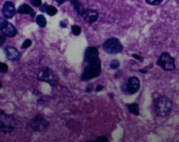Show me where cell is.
Returning <instances> with one entry per match:
<instances>
[{
    "mask_svg": "<svg viewBox=\"0 0 179 142\" xmlns=\"http://www.w3.org/2000/svg\"><path fill=\"white\" fill-rule=\"evenodd\" d=\"M154 110L157 116L164 117L168 115L172 109V102L166 96H160L154 100Z\"/></svg>",
    "mask_w": 179,
    "mask_h": 142,
    "instance_id": "cell-1",
    "label": "cell"
},
{
    "mask_svg": "<svg viewBox=\"0 0 179 142\" xmlns=\"http://www.w3.org/2000/svg\"><path fill=\"white\" fill-rule=\"evenodd\" d=\"M101 62L99 58L88 62L83 72L81 80L87 81L98 77L101 74Z\"/></svg>",
    "mask_w": 179,
    "mask_h": 142,
    "instance_id": "cell-2",
    "label": "cell"
},
{
    "mask_svg": "<svg viewBox=\"0 0 179 142\" xmlns=\"http://www.w3.org/2000/svg\"><path fill=\"white\" fill-rule=\"evenodd\" d=\"M37 78L38 80L48 83L52 87H56L58 84V77L51 68L48 67L44 68L38 72Z\"/></svg>",
    "mask_w": 179,
    "mask_h": 142,
    "instance_id": "cell-3",
    "label": "cell"
},
{
    "mask_svg": "<svg viewBox=\"0 0 179 142\" xmlns=\"http://www.w3.org/2000/svg\"><path fill=\"white\" fill-rule=\"evenodd\" d=\"M15 122L14 118L10 115H8L3 112L0 114V129L3 133H10L14 129Z\"/></svg>",
    "mask_w": 179,
    "mask_h": 142,
    "instance_id": "cell-4",
    "label": "cell"
},
{
    "mask_svg": "<svg viewBox=\"0 0 179 142\" xmlns=\"http://www.w3.org/2000/svg\"><path fill=\"white\" fill-rule=\"evenodd\" d=\"M123 47L117 38H112L106 40L103 45V49L106 53L108 54H117L121 52L123 50Z\"/></svg>",
    "mask_w": 179,
    "mask_h": 142,
    "instance_id": "cell-5",
    "label": "cell"
},
{
    "mask_svg": "<svg viewBox=\"0 0 179 142\" xmlns=\"http://www.w3.org/2000/svg\"><path fill=\"white\" fill-rule=\"evenodd\" d=\"M157 64L166 71H173L176 68L174 58L167 52H164L160 55Z\"/></svg>",
    "mask_w": 179,
    "mask_h": 142,
    "instance_id": "cell-6",
    "label": "cell"
},
{
    "mask_svg": "<svg viewBox=\"0 0 179 142\" xmlns=\"http://www.w3.org/2000/svg\"><path fill=\"white\" fill-rule=\"evenodd\" d=\"M140 88L139 80L137 77H131L129 79L128 84H124L123 87V91L130 94L136 93Z\"/></svg>",
    "mask_w": 179,
    "mask_h": 142,
    "instance_id": "cell-7",
    "label": "cell"
},
{
    "mask_svg": "<svg viewBox=\"0 0 179 142\" xmlns=\"http://www.w3.org/2000/svg\"><path fill=\"white\" fill-rule=\"evenodd\" d=\"M30 126L34 131L42 132L47 129L48 123L43 117L38 116L34 118L30 123Z\"/></svg>",
    "mask_w": 179,
    "mask_h": 142,
    "instance_id": "cell-8",
    "label": "cell"
},
{
    "mask_svg": "<svg viewBox=\"0 0 179 142\" xmlns=\"http://www.w3.org/2000/svg\"><path fill=\"white\" fill-rule=\"evenodd\" d=\"M0 29H1L2 33L8 37H14L17 33V29L10 22L6 21V20H1Z\"/></svg>",
    "mask_w": 179,
    "mask_h": 142,
    "instance_id": "cell-9",
    "label": "cell"
},
{
    "mask_svg": "<svg viewBox=\"0 0 179 142\" xmlns=\"http://www.w3.org/2000/svg\"><path fill=\"white\" fill-rule=\"evenodd\" d=\"M15 13V8L13 3L10 1L6 2L4 4L3 8H2V13H3L4 16L8 19L12 18L14 16Z\"/></svg>",
    "mask_w": 179,
    "mask_h": 142,
    "instance_id": "cell-10",
    "label": "cell"
},
{
    "mask_svg": "<svg viewBox=\"0 0 179 142\" xmlns=\"http://www.w3.org/2000/svg\"><path fill=\"white\" fill-rule=\"evenodd\" d=\"M83 19L85 20L86 22L88 24H91L94 22L98 18V13L96 11L92 10V9H88L85 10V12L82 15Z\"/></svg>",
    "mask_w": 179,
    "mask_h": 142,
    "instance_id": "cell-11",
    "label": "cell"
},
{
    "mask_svg": "<svg viewBox=\"0 0 179 142\" xmlns=\"http://www.w3.org/2000/svg\"><path fill=\"white\" fill-rule=\"evenodd\" d=\"M98 49L95 47H89L86 49L85 52V61L86 62H90L92 60L99 58Z\"/></svg>",
    "mask_w": 179,
    "mask_h": 142,
    "instance_id": "cell-12",
    "label": "cell"
},
{
    "mask_svg": "<svg viewBox=\"0 0 179 142\" xmlns=\"http://www.w3.org/2000/svg\"><path fill=\"white\" fill-rule=\"evenodd\" d=\"M4 53L8 59L16 61L19 59L20 53L18 49L14 47L8 46L4 49Z\"/></svg>",
    "mask_w": 179,
    "mask_h": 142,
    "instance_id": "cell-13",
    "label": "cell"
},
{
    "mask_svg": "<svg viewBox=\"0 0 179 142\" xmlns=\"http://www.w3.org/2000/svg\"><path fill=\"white\" fill-rule=\"evenodd\" d=\"M17 13H20V14H28L32 17H35V11H34L32 9V8L30 7L28 4H24L20 6L17 11Z\"/></svg>",
    "mask_w": 179,
    "mask_h": 142,
    "instance_id": "cell-14",
    "label": "cell"
},
{
    "mask_svg": "<svg viewBox=\"0 0 179 142\" xmlns=\"http://www.w3.org/2000/svg\"><path fill=\"white\" fill-rule=\"evenodd\" d=\"M40 10L43 11V12H46L48 15H51V16L55 15L58 13V10H57V8L55 6L47 5V4H44L40 8Z\"/></svg>",
    "mask_w": 179,
    "mask_h": 142,
    "instance_id": "cell-15",
    "label": "cell"
},
{
    "mask_svg": "<svg viewBox=\"0 0 179 142\" xmlns=\"http://www.w3.org/2000/svg\"><path fill=\"white\" fill-rule=\"evenodd\" d=\"M70 2H71V4H73L74 8H75L76 11H77V13H78L80 15H82L83 14V13L85 12V9L83 8V6L81 5V4L78 2V0H69Z\"/></svg>",
    "mask_w": 179,
    "mask_h": 142,
    "instance_id": "cell-16",
    "label": "cell"
},
{
    "mask_svg": "<svg viewBox=\"0 0 179 142\" xmlns=\"http://www.w3.org/2000/svg\"><path fill=\"white\" fill-rule=\"evenodd\" d=\"M128 107L129 111L132 114H134L136 116H138L139 114V107L137 103H132V104L128 105Z\"/></svg>",
    "mask_w": 179,
    "mask_h": 142,
    "instance_id": "cell-17",
    "label": "cell"
},
{
    "mask_svg": "<svg viewBox=\"0 0 179 142\" xmlns=\"http://www.w3.org/2000/svg\"><path fill=\"white\" fill-rule=\"evenodd\" d=\"M36 22H37L38 25L41 27H45L46 26V24H47L46 20L43 15H38L37 17Z\"/></svg>",
    "mask_w": 179,
    "mask_h": 142,
    "instance_id": "cell-18",
    "label": "cell"
},
{
    "mask_svg": "<svg viewBox=\"0 0 179 142\" xmlns=\"http://www.w3.org/2000/svg\"><path fill=\"white\" fill-rule=\"evenodd\" d=\"M71 31L74 35L78 36L81 32V28L78 25H73L71 27Z\"/></svg>",
    "mask_w": 179,
    "mask_h": 142,
    "instance_id": "cell-19",
    "label": "cell"
},
{
    "mask_svg": "<svg viewBox=\"0 0 179 142\" xmlns=\"http://www.w3.org/2000/svg\"><path fill=\"white\" fill-rule=\"evenodd\" d=\"M110 66L113 69H116V68H118L120 66V62L118 60H116V59L112 60L111 62Z\"/></svg>",
    "mask_w": 179,
    "mask_h": 142,
    "instance_id": "cell-20",
    "label": "cell"
},
{
    "mask_svg": "<svg viewBox=\"0 0 179 142\" xmlns=\"http://www.w3.org/2000/svg\"><path fill=\"white\" fill-rule=\"evenodd\" d=\"M163 0H146V2L148 4H151V5H159L161 3H162Z\"/></svg>",
    "mask_w": 179,
    "mask_h": 142,
    "instance_id": "cell-21",
    "label": "cell"
},
{
    "mask_svg": "<svg viewBox=\"0 0 179 142\" xmlns=\"http://www.w3.org/2000/svg\"><path fill=\"white\" fill-rule=\"evenodd\" d=\"M31 41L29 39H26L25 40L23 44L21 46V48L22 49H26L28 48V47H29V46H31Z\"/></svg>",
    "mask_w": 179,
    "mask_h": 142,
    "instance_id": "cell-22",
    "label": "cell"
},
{
    "mask_svg": "<svg viewBox=\"0 0 179 142\" xmlns=\"http://www.w3.org/2000/svg\"><path fill=\"white\" fill-rule=\"evenodd\" d=\"M29 1L36 7H39L41 5V0H29Z\"/></svg>",
    "mask_w": 179,
    "mask_h": 142,
    "instance_id": "cell-23",
    "label": "cell"
},
{
    "mask_svg": "<svg viewBox=\"0 0 179 142\" xmlns=\"http://www.w3.org/2000/svg\"><path fill=\"white\" fill-rule=\"evenodd\" d=\"M0 71L2 73H6L8 71V66L6 64L4 63H1L0 64Z\"/></svg>",
    "mask_w": 179,
    "mask_h": 142,
    "instance_id": "cell-24",
    "label": "cell"
},
{
    "mask_svg": "<svg viewBox=\"0 0 179 142\" xmlns=\"http://www.w3.org/2000/svg\"><path fill=\"white\" fill-rule=\"evenodd\" d=\"M97 142H108V138L105 136H101L99 137L96 139Z\"/></svg>",
    "mask_w": 179,
    "mask_h": 142,
    "instance_id": "cell-25",
    "label": "cell"
},
{
    "mask_svg": "<svg viewBox=\"0 0 179 142\" xmlns=\"http://www.w3.org/2000/svg\"><path fill=\"white\" fill-rule=\"evenodd\" d=\"M4 40H5V38H4V35H2L1 36V40H0V45H3Z\"/></svg>",
    "mask_w": 179,
    "mask_h": 142,
    "instance_id": "cell-26",
    "label": "cell"
},
{
    "mask_svg": "<svg viewBox=\"0 0 179 142\" xmlns=\"http://www.w3.org/2000/svg\"><path fill=\"white\" fill-rule=\"evenodd\" d=\"M102 89H103V87H102V86H101V85H98L96 88V91H100Z\"/></svg>",
    "mask_w": 179,
    "mask_h": 142,
    "instance_id": "cell-27",
    "label": "cell"
},
{
    "mask_svg": "<svg viewBox=\"0 0 179 142\" xmlns=\"http://www.w3.org/2000/svg\"><path fill=\"white\" fill-rule=\"evenodd\" d=\"M55 1H56L57 3L59 4V5H60V4H62L63 2H64L65 0H55Z\"/></svg>",
    "mask_w": 179,
    "mask_h": 142,
    "instance_id": "cell-28",
    "label": "cell"
},
{
    "mask_svg": "<svg viewBox=\"0 0 179 142\" xmlns=\"http://www.w3.org/2000/svg\"><path fill=\"white\" fill-rule=\"evenodd\" d=\"M132 56L134 57V58H137L138 60H141V57H139V56H138V55H133Z\"/></svg>",
    "mask_w": 179,
    "mask_h": 142,
    "instance_id": "cell-29",
    "label": "cell"
},
{
    "mask_svg": "<svg viewBox=\"0 0 179 142\" xmlns=\"http://www.w3.org/2000/svg\"><path fill=\"white\" fill-rule=\"evenodd\" d=\"M85 142H97V141H96V140H95V141H94V140H89V141H87Z\"/></svg>",
    "mask_w": 179,
    "mask_h": 142,
    "instance_id": "cell-30",
    "label": "cell"
}]
</instances>
